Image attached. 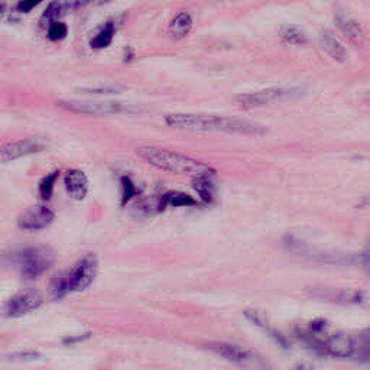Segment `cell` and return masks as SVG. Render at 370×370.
Masks as SVG:
<instances>
[{
    "instance_id": "9c48e42d",
    "label": "cell",
    "mask_w": 370,
    "mask_h": 370,
    "mask_svg": "<svg viewBox=\"0 0 370 370\" xmlns=\"http://www.w3.org/2000/svg\"><path fill=\"white\" fill-rule=\"evenodd\" d=\"M45 150V142L41 138H25L15 142L5 143L2 146V162H11L22 157L42 152Z\"/></svg>"
},
{
    "instance_id": "f1b7e54d",
    "label": "cell",
    "mask_w": 370,
    "mask_h": 370,
    "mask_svg": "<svg viewBox=\"0 0 370 370\" xmlns=\"http://www.w3.org/2000/svg\"><path fill=\"white\" fill-rule=\"evenodd\" d=\"M39 5V2H34V0H29V2H19L15 6V11L19 13H28L31 12L34 8H37Z\"/></svg>"
},
{
    "instance_id": "8fae6325",
    "label": "cell",
    "mask_w": 370,
    "mask_h": 370,
    "mask_svg": "<svg viewBox=\"0 0 370 370\" xmlns=\"http://www.w3.org/2000/svg\"><path fill=\"white\" fill-rule=\"evenodd\" d=\"M54 221V213L45 206H35L25 211L19 220L18 226L23 230L37 232L48 227Z\"/></svg>"
},
{
    "instance_id": "d6986e66",
    "label": "cell",
    "mask_w": 370,
    "mask_h": 370,
    "mask_svg": "<svg viewBox=\"0 0 370 370\" xmlns=\"http://www.w3.org/2000/svg\"><path fill=\"white\" fill-rule=\"evenodd\" d=\"M197 201L192 199L191 195L181 192V191H169L162 195L161 206H171V207H190L195 206Z\"/></svg>"
},
{
    "instance_id": "ba28073f",
    "label": "cell",
    "mask_w": 370,
    "mask_h": 370,
    "mask_svg": "<svg viewBox=\"0 0 370 370\" xmlns=\"http://www.w3.org/2000/svg\"><path fill=\"white\" fill-rule=\"evenodd\" d=\"M42 297L41 293L32 289L23 291L16 293L15 297H12L6 307H5V315L9 318H19L29 314L31 311H35L37 308L41 307L42 304Z\"/></svg>"
},
{
    "instance_id": "44dd1931",
    "label": "cell",
    "mask_w": 370,
    "mask_h": 370,
    "mask_svg": "<svg viewBox=\"0 0 370 370\" xmlns=\"http://www.w3.org/2000/svg\"><path fill=\"white\" fill-rule=\"evenodd\" d=\"M81 6V4H68V2H54L46 8V11L42 15V20L49 22V25L58 22V19L65 15L67 12H70L72 8H77Z\"/></svg>"
},
{
    "instance_id": "e0dca14e",
    "label": "cell",
    "mask_w": 370,
    "mask_h": 370,
    "mask_svg": "<svg viewBox=\"0 0 370 370\" xmlns=\"http://www.w3.org/2000/svg\"><path fill=\"white\" fill-rule=\"evenodd\" d=\"M191 29H192V16L188 12H181L171 20L168 35L171 39L177 41L185 38Z\"/></svg>"
},
{
    "instance_id": "30bf717a",
    "label": "cell",
    "mask_w": 370,
    "mask_h": 370,
    "mask_svg": "<svg viewBox=\"0 0 370 370\" xmlns=\"http://www.w3.org/2000/svg\"><path fill=\"white\" fill-rule=\"evenodd\" d=\"M312 295L319 300L329 303L346 304V305H362L366 304L367 295L359 289H334V288H314Z\"/></svg>"
},
{
    "instance_id": "836d02e7",
    "label": "cell",
    "mask_w": 370,
    "mask_h": 370,
    "mask_svg": "<svg viewBox=\"0 0 370 370\" xmlns=\"http://www.w3.org/2000/svg\"><path fill=\"white\" fill-rule=\"evenodd\" d=\"M366 100H367V102H369V103H370V94H369V95H367V98H366Z\"/></svg>"
},
{
    "instance_id": "8992f818",
    "label": "cell",
    "mask_w": 370,
    "mask_h": 370,
    "mask_svg": "<svg viewBox=\"0 0 370 370\" xmlns=\"http://www.w3.org/2000/svg\"><path fill=\"white\" fill-rule=\"evenodd\" d=\"M292 251L314 262L318 263H327V265H357L359 266V253H338V252H329V251H319L314 248H308L301 243H292Z\"/></svg>"
},
{
    "instance_id": "603a6c76",
    "label": "cell",
    "mask_w": 370,
    "mask_h": 370,
    "mask_svg": "<svg viewBox=\"0 0 370 370\" xmlns=\"http://www.w3.org/2000/svg\"><path fill=\"white\" fill-rule=\"evenodd\" d=\"M211 178L213 177L194 178V188L200 194V197L206 203H210L214 197V184Z\"/></svg>"
},
{
    "instance_id": "cb8c5ba5",
    "label": "cell",
    "mask_w": 370,
    "mask_h": 370,
    "mask_svg": "<svg viewBox=\"0 0 370 370\" xmlns=\"http://www.w3.org/2000/svg\"><path fill=\"white\" fill-rule=\"evenodd\" d=\"M57 178H58V172L55 171V172H51V174L45 176V177L41 180V183H39V185H38V194H39L41 199H44V200L51 199V194H53L54 184H55Z\"/></svg>"
},
{
    "instance_id": "277c9868",
    "label": "cell",
    "mask_w": 370,
    "mask_h": 370,
    "mask_svg": "<svg viewBox=\"0 0 370 370\" xmlns=\"http://www.w3.org/2000/svg\"><path fill=\"white\" fill-rule=\"evenodd\" d=\"M13 259L23 278L37 279L54 265L55 256L49 248L37 246V248H25L16 252Z\"/></svg>"
},
{
    "instance_id": "ffe728a7",
    "label": "cell",
    "mask_w": 370,
    "mask_h": 370,
    "mask_svg": "<svg viewBox=\"0 0 370 370\" xmlns=\"http://www.w3.org/2000/svg\"><path fill=\"white\" fill-rule=\"evenodd\" d=\"M353 340H355L353 357L359 360H370V329L362 330L359 334L353 336Z\"/></svg>"
},
{
    "instance_id": "ac0fdd59",
    "label": "cell",
    "mask_w": 370,
    "mask_h": 370,
    "mask_svg": "<svg viewBox=\"0 0 370 370\" xmlns=\"http://www.w3.org/2000/svg\"><path fill=\"white\" fill-rule=\"evenodd\" d=\"M114 31H116V25H114V22H112V20L106 22V23L103 25V27L97 31V34L91 38V41H90L91 48L102 49V48L109 46V45L112 44V41H113Z\"/></svg>"
},
{
    "instance_id": "7a4b0ae2",
    "label": "cell",
    "mask_w": 370,
    "mask_h": 370,
    "mask_svg": "<svg viewBox=\"0 0 370 370\" xmlns=\"http://www.w3.org/2000/svg\"><path fill=\"white\" fill-rule=\"evenodd\" d=\"M136 154L150 165L162 171L172 172V174L191 176L194 178L214 177L216 174L214 168L204 164L203 161L194 159L176 151L165 150V147L140 146L136 150Z\"/></svg>"
},
{
    "instance_id": "1f68e13d",
    "label": "cell",
    "mask_w": 370,
    "mask_h": 370,
    "mask_svg": "<svg viewBox=\"0 0 370 370\" xmlns=\"http://www.w3.org/2000/svg\"><path fill=\"white\" fill-rule=\"evenodd\" d=\"M292 370H317V369L310 363H300L297 366H293Z\"/></svg>"
},
{
    "instance_id": "52a82bcc",
    "label": "cell",
    "mask_w": 370,
    "mask_h": 370,
    "mask_svg": "<svg viewBox=\"0 0 370 370\" xmlns=\"http://www.w3.org/2000/svg\"><path fill=\"white\" fill-rule=\"evenodd\" d=\"M60 107L72 112V113H81V114H93V116H107V114H116L129 110L123 103L116 102H77V100H70V102H60Z\"/></svg>"
},
{
    "instance_id": "d6a6232c",
    "label": "cell",
    "mask_w": 370,
    "mask_h": 370,
    "mask_svg": "<svg viewBox=\"0 0 370 370\" xmlns=\"http://www.w3.org/2000/svg\"><path fill=\"white\" fill-rule=\"evenodd\" d=\"M90 334H84V336H77V337H68L64 340V343H79V341H83L86 338H88Z\"/></svg>"
},
{
    "instance_id": "4dcf8cb0",
    "label": "cell",
    "mask_w": 370,
    "mask_h": 370,
    "mask_svg": "<svg viewBox=\"0 0 370 370\" xmlns=\"http://www.w3.org/2000/svg\"><path fill=\"white\" fill-rule=\"evenodd\" d=\"M357 207H359V209H367V207H370V194L362 197V199L359 200Z\"/></svg>"
},
{
    "instance_id": "9a60e30c",
    "label": "cell",
    "mask_w": 370,
    "mask_h": 370,
    "mask_svg": "<svg viewBox=\"0 0 370 370\" xmlns=\"http://www.w3.org/2000/svg\"><path fill=\"white\" fill-rule=\"evenodd\" d=\"M65 188L72 199L83 200L88 191V181L83 171L71 169L65 176Z\"/></svg>"
},
{
    "instance_id": "3957f363",
    "label": "cell",
    "mask_w": 370,
    "mask_h": 370,
    "mask_svg": "<svg viewBox=\"0 0 370 370\" xmlns=\"http://www.w3.org/2000/svg\"><path fill=\"white\" fill-rule=\"evenodd\" d=\"M97 258L94 255L84 256L77 265L57 277L51 285V293L55 300L65 297L71 292L84 291L94 281L97 274Z\"/></svg>"
},
{
    "instance_id": "83f0119b",
    "label": "cell",
    "mask_w": 370,
    "mask_h": 370,
    "mask_svg": "<svg viewBox=\"0 0 370 370\" xmlns=\"http://www.w3.org/2000/svg\"><path fill=\"white\" fill-rule=\"evenodd\" d=\"M359 266L367 275H370V244L362 253H359Z\"/></svg>"
},
{
    "instance_id": "d4e9b609",
    "label": "cell",
    "mask_w": 370,
    "mask_h": 370,
    "mask_svg": "<svg viewBox=\"0 0 370 370\" xmlns=\"http://www.w3.org/2000/svg\"><path fill=\"white\" fill-rule=\"evenodd\" d=\"M120 185H121V204H126L129 200H132L133 197L138 194V190L135 187V184L132 183V180L129 177H121L120 180Z\"/></svg>"
},
{
    "instance_id": "4fadbf2b",
    "label": "cell",
    "mask_w": 370,
    "mask_h": 370,
    "mask_svg": "<svg viewBox=\"0 0 370 370\" xmlns=\"http://www.w3.org/2000/svg\"><path fill=\"white\" fill-rule=\"evenodd\" d=\"M355 353V340L353 336L348 333H336L324 340L323 355H329L338 359L353 357Z\"/></svg>"
},
{
    "instance_id": "5b68a950",
    "label": "cell",
    "mask_w": 370,
    "mask_h": 370,
    "mask_svg": "<svg viewBox=\"0 0 370 370\" xmlns=\"http://www.w3.org/2000/svg\"><path fill=\"white\" fill-rule=\"evenodd\" d=\"M303 87H270L266 90L248 93V94H240L236 100L243 107H260L265 105L277 103L282 100H289V98H297L304 94Z\"/></svg>"
},
{
    "instance_id": "f546056e",
    "label": "cell",
    "mask_w": 370,
    "mask_h": 370,
    "mask_svg": "<svg viewBox=\"0 0 370 370\" xmlns=\"http://www.w3.org/2000/svg\"><path fill=\"white\" fill-rule=\"evenodd\" d=\"M37 357H39L38 352H16L9 356V359H13V360H31Z\"/></svg>"
},
{
    "instance_id": "6da1fadb",
    "label": "cell",
    "mask_w": 370,
    "mask_h": 370,
    "mask_svg": "<svg viewBox=\"0 0 370 370\" xmlns=\"http://www.w3.org/2000/svg\"><path fill=\"white\" fill-rule=\"evenodd\" d=\"M169 128L200 132H223L240 135H262L266 128L249 120H242L227 116L201 114V113H172L165 117Z\"/></svg>"
},
{
    "instance_id": "5bb4252c",
    "label": "cell",
    "mask_w": 370,
    "mask_h": 370,
    "mask_svg": "<svg viewBox=\"0 0 370 370\" xmlns=\"http://www.w3.org/2000/svg\"><path fill=\"white\" fill-rule=\"evenodd\" d=\"M336 25L340 29V32L349 39L350 44H353L355 46L363 45L366 35H364L362 25L355 18L346 13H338L336 15Z\"/></svg>"
},
{
    "instance_id": "7402d4cb",
    "label": "cell",
    "mask_w": 370,
    "mask_h": 370,
    "mask_svg": "<svg viewBox=\"0 0 370 370\" xmlns=\"http://www.w3.org/2000/svg\"><path fill=\"white\" fill-rule=\"evenodd\" d=\"M281 38L285 44L289 45H304L307 42L305 32L298 27H293V25H291V27H285L282 29Z\"/></svg>"
},
{
    "instance_id": "7c38bea8",
    "label": "cell",
    "mask_w": 370,
    "mask_h": 370,
    "mask_svg": "<svg viewBox=\"0 0 370 370\" xmlns=\"http://www.w3.org/2000/svg\"><path fill=\"white\" fill-rule=\"evenodd\" d=\"M210 349L220 355L221 357H225L230 363L239 364V366H252L258 364V357L252 352L246 350L240 346H236V344H229V343H214L210 344Z\"/></svg>"
},
{
    "instance_id": "2e32d148",
    "label": "cell",
    "mask_w": 370,
    "mask_h": 370,
    "mask_svg": "<svg viewBox=\"0 0 370 370\" xmlns=\"http://www.w3.org/2000/svg\"><path fill=\"white\" fill-rule=\"evenodd\" d=\"M319 39H322V45L326 49V53L333 60H336L338 62H346L348 61L346 48L343 46L340 39L330 29H323L322 35H319Z\"/></svg>"
},
{
    "instance_id": "4316f807",
    "label": "cell",
    "mask_w": 370,
    "mask_h": 370,
    "mask_svg": "<svg viewBox=\"0 0 370 370\" xmlns=\"http://www.w3.org/2000/svg\"><path fill=\"white\" fill-rule=\"evenodd\" d=\"M121 90L119 86H97V87H87L80 88L79 91L83 94H117Z\"/></svg>"
},
{
    "instance_id": "484cf974",
    "label": "cell",
    "mask_w": 370,
    "mask_h": 370,
    "mask_svg": "<svg viewBox=\"0 0 370 370\" xmlns=\"http://www.w3.org/2000/svg\"><path fill=\"white\" fill-rule=\"evenodd\" d=\"M67 25L62 23V22H54L49 25V28H48V38L51 39V41H61L67 37Z\"/></svg>"
}]
</instances>
